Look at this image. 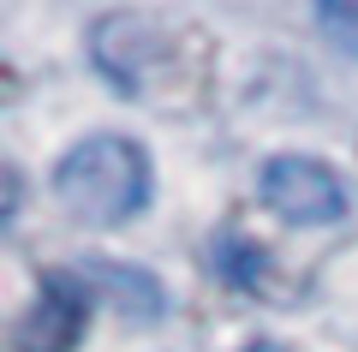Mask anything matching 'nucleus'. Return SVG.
<instances>
[{"mask_svg": "<svg viewBox=\"0 0 358 352\" xmlns=\"http://www.w3.org/2000/svg\"><path fill=\"white\" fill-rule=\"evenodd\" d=\"M317 24H322V36H329L334 48L358 54V0H329V6H317Z\"/></svg>", "mask_w": 358, "mask_h": 352, "instance_id": "obj_7", "label": "nucleus"}, {"mask_svg": "<svg viewBox=\"0 0 358 352\" xmlns=\"http://www.w3.org/2000/svg\"><path fill=\"white\" fill-rule=\"evenodd\" d=\"M54 197L84 227H126L150 209L155 167L150 150L126 132H90L54 162Z\"/></svg>", "mask_w": 358, "mask_h": 352, "instance_id": "obj_1", "label": "nucleus"}, {"mask_svg": "<svg viewBox=\"0 0 358 352\" xmlns=\"http://www.w3.org/2000/svg\"><path fill=\"white\" fill-rule=\"evenodd\" d=\"M245 352H293V346H281V340H251Z\"/></svg>", "mask_w": 358, "mask_h": 352, "instance_id": "obj_8", "label": "nucleus"}, {"mask_svg": "<svg viewBox=\"0 0 358 352\" xmlns=\"http://www.w3.org/2000/svg\"><path fill=\"white\" fill-rule=\"evenodd\" d=\"M90 54H96L102 78L120 90V96H138V78L167 54V36L155 24H143V18L114 13V18H102V24L90 30Z\"/></svg>", "mask_w": 358, "mask_h": 352, "instance_id": "obj_4", "label": "nucleus"}, {"mask_svg": "<svg viewBox=\"0 0 358 352\" xmlns=\"http://www.w3.org/2000/svg\"><path fill=\"white\" fill-rule=\"evenodd\" d=\"M90 287L78 269H54L48 281L36 287L30 311L18 316L13 328V352H78L84 340V323H90Z\"/></svg>", "mask_w": 358, "mask_h": 352, "instance_id": "obj_3", "label": "nucleus"}, {"mask_svg": "<svg viewBox=\"0 0 358 352\" xmlns=\"http://www.w3.org/2000/svg\"><path fill=\"white\" fill-rule=\"evenodd\" d=\"M78 275H84L90 299L108 304V311L131 316V323H155V316L167 311V287L150 275V269L138 263H114V257H90V263H72Z\"/></svg>", "mask_w": 358, "mask_h": 352, "instance_id": "obj_5", "label": "nucleus"}, {"mask_svg": "<svg viewBox=\"0 0 358 352\" xmlns=\"http://www.w3.org/2000/svg\"><path fill=\"white\" fill-rule=\"evenodd\" d=\"M257 197H263V209H275L293 227H334L352 209L341 167L322 162V155H268L263 174H257Z\"/></svg>", "mask_w": 358, "mask_h": 352, "instance_id": "obj_2", "label": "nucleus"}, {"mask_svg": "<svg viewBox=\"0 0 358 352\" xmlns=\"http://www.w3.org/2000/svg\"><path fill=\"white\" fill-rule=\"evenodd\" d=\"M215 269H221V281L239 287V293H281L275 257L257 239H245V233H215Z\"/></svg>", "mask_w": 358, "mask_h": 352, "instance_id": "obj_6", "label": "nucleus"}]
</instances>
